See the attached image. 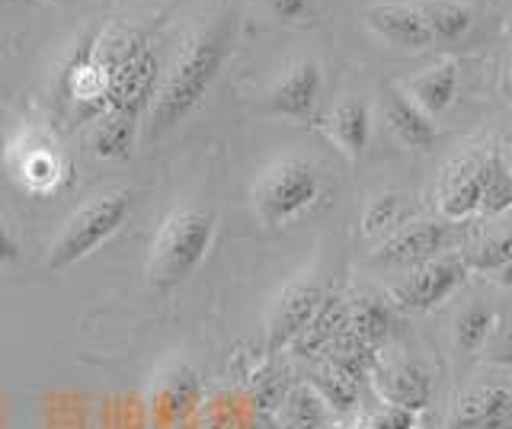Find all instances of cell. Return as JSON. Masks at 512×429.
Instances as JSON below:
<instances>
[{"mask_svg": "<svg viewBox=\"0 0 512 429\" xmlns=\"http://www.w3.org/2000/svg\"><path fill=\"white\" fill-rule=\"evenodd\" d=\"M324 93V71L314 58H295L266 93V113L292 122H311Z\"/></svg>", "mask_w": 512, "mask_h": 429, "instance_id": "ba28073f", "label": "cell"}, {"mask_svg": "<svg viewBox=\"0 0 512 429\" xmlns=\"http://www.w3.org/2000/svg\"><path fill=\"white\" fill-rule=\"evenodd\" d=\"M503 93L512 100V58L506 61V68H503Z\"/></svg>", "mask_w": 512, "mask_h": 429, "instance_id": "836d02e7", "label": "cell"}, {"mask_svg": "<svg viewBox=\"0 0 512 429\" xmlns=\"http://www.w3.org/2000/svg\"><path fill=\"white\" fill-rule=\"evenodd\" d=\"M349 305V321H346V330L352 333L356 340H362L365 346L378 349L384 340L391 337V305L378 295H356Z\"/></svg>", "mask_w": 512, "mask_h": 429, "instance_id": "44dd1931", "label": "cell"}, {"mask_svg": "<svg viewBox=\"0 0 512 429\" xmlns=\"http://www.w3.org/2000/svg\"><path fill=\"white\" fill-rule=\"evenodd\" d=\"M416 426H420V413L388 407V404L362 423V429H416Z\"/></svg>", "mask_w": 512, "mask_h": 429, "instance_id": "f546056e", "label": "cell"}, {"mask_svg": "<svg viewBox=\"0 0 512 429\" xmlns=\"http://www.w3.org/2000/svg\"><path fill=\"white\" fill-rule=\"evenodd\" d=\"M324 285L311 276H295L288 279L282 289L272 295L269 311H266V349L279 353L295 343V337L311 324L317 308L324 305Z\"/></svg>", "mask_w": 512, "mask_h": 429, "instance_id": "52a82bcc", "label": "cell"}, {"mask_svg": "<svg viewBox=\"0 0 512 429\" xmlns=\"http://www.w3.org/2000/svg\"><path fill=\"white\" fill-rule=\"evenodd\" d=\"M452 423L474 429H512V388L484 385L458 397Z\"/></svg>", "mask_w": 512, "mask_h": 429, "instance_id": "5bb4252c", "label": "cell"}, {"mask_svg": "<svg viewBox=\"0 0 512 429\" xmlns=\"http://www.w3.org/2000/svg\"><path fill=\"white\" fill-rule=\"evenodd\" d=\"M400 225H404V196L388 189L365 202L362 209V234L368 241H384L391 237Z\"/></svg>", "mask_w": 512, "mask_h": 429, "instance_id": "d4e9b609", "label": "cell"}, {"mask_svg": "<svg viewBox=\"0 0 512 429\" xmlns=\"http://www.w3.org/2000/svg\"><path fill=\"white\" fill-rule=\"evenodd\" d=\"M212 237H215L212 212L189 209V205L167 212L151 241L148 279L157 289H176V285L186 282L202 266L208 250H212Z\"/></svg>", "mask_w": 512, "mask_h": 429, "instance_id": "3957f363", "label": "cell"}, {"mask_svg": "<svg viewBox=\"0 0 512 429\" xmlns=\"http://www.w3.org/2000/svg\"><path fill=\"white\" fill-rule=\"evenodd\" d=\"M432 42H458L474 26V10L458 0H432L420 7Z\"/></svg>", "mask_w": 512, "mask_h": 429, "instance_id": "7402d4cb", "label": "cell"}, {"mask_svg": "<svg viewBox=\"0 0 512 429\" xmlns=\"http://www.w3.org/2000/svg\"><path fill=\"white\" fill-rule=\"evenodd\" d=\"M365 26L372 33L394 45L400 52H423L432 45V36L426 29V20L420 7H407V4H375L365 10Z\"/></svg>", "mask_w": 512, "mask_h": 429, "instance_id": "4fadbf2b", "label": "cell"}, {"mask_svg": "<svg viewBox=\"0 0 512 429\" xmlns=\"http://www.w3.org/2000/svg\"><path fill=\"white\" fill-rule=\"evenodd\" d=\"M324 196V180L314 161L301 154H282L269 161L250 186V202L256 218L266 228H285L308 215Z\"/></svg>", "mask_w": 512, "mask_h": 429, "instance_id": "7a4b0ae2", "label": "cell"}, {"mask_svg": "<svg viewBox=\"0 0 512 429\" xmlns=\"http://www.w3.org/2000/svg\"><path fill=\"white\" fill-rule=\"evenodd\" d=\"M372 378H375V388L381 394V401L388 407L413 410V413L426 410L432 381H429V372L423 369V365L407 362V359L375 362Z\"/></svg>", "mask_w": 512, "mask_h": 429, "instance_id": "7c38bea8", "label": "cell"}, {"mask_svg": "<svg viewBox=\"0 0 512 429\" xmlns=\"http://www.w3.org/2000/svg\"><path fill=\"white\" fill-rule=\"evenodd\" d=\"M468 260L461 253H439L410 269L407 279L391 285V301L404 311H436L452 298L468 279Z\"/></svg>", "mask_w": 512, "mask_h": 429, "instance_id": "8992f818", "label": "cell"}, {"mask_svg": "<svg viewBox=\"0 0 512 429\" xmlns=\"http://www.w3.org/2000/svg\"><path fill=\"white\" fill-rule=\"evenodd\" d=\"M468 260L471 269H480V273H500V269L512 260V228L500 231V234H490L487 241H480L474 247Z\"/></svg>", "mask_w": 512, "mask_h": 429, "instance_id": "f1b7e54d", "label": "cell"}, {"mask_svg": "<svg viewBox=\"0 0 512 429\" xmlns=\"http://www.w3.org/2000/svg\"><path fill=\"white\" fill-rule=\"evenodd\" d=\"M128 215H132L128 189H106V193L90 196L58 228L52 247H48V269L61 273V269L87 260L93 250H100L112 234L125 228Z\"/></svg>", "mask_w": 512, "mask_h": 429, "instance_id": "277c9868", "label": "cell"}, {"mask_svg": "<svg viewBox=\"0 0 512 429\" xmlns=\"http://www.w3.org/2000/svg\"><path fill=\"white\" fill-rule=\"evenodd\" d=\"M346 321H349V305L340 295H327L324 305H320L317 314L311 317V324L295 337V343H292L295 356H301V359L327 356L333 343L346 333Z\"/></svg>", "mask_w": 512, "mask_h": 429, "instance_id": "ffe728a7", "label": "cell"}, {"mask_svg": "<svg viewBox=\"0 0 512 429\" xmlns=\"http://www.w3.org/2000/svg\"><path fill=\"white\" fill-rule=\"evenodd\" d=\"M493 362H500V365H512V324L506 327V333L500 337V343H496V349H493V356H490Z\"/></svg>", "mask_w": 512, "mask_h": 429, "instance_id": "d6a6232c", "label": "cell"}, {"mask_svg": "<svg viewBox=\"0 0 512 429\" xmlns=\"http://www.w3.org/2000/svg\"><path fill=\"white\" fill-rule=\"evenodd\" d=\"M160 77V65L157 58L141 49L138 55H132L119 65L116 71H109V87H106V106L103 109H122V113L141 116L144 103H151L154 87Z\"/></svg>", "mask_w": 512, "mask_h": 429, "instance_id": "8fae6325", "label": "cell"}, {"mask_svg": "<svg viewBox=\"0 0 512 429\" xmlns=\"http://www.w3.org/2000/svg\"><path fill=\"white\" fill-rule=\"evenodd\" d=\"M448 244V228L439 221H413L400 225L391 237H384L378 250L372 253V263L378 266H420L432 257H439Z\"/></svg>", "mask_w": 512, "mask_h": 429, "instance_id": "9c48e42d", "label": "cell"}, {"mask_svg": "<svg viewBox=\"0 0 512 429\" xmlns=\"http://www.w3.org/2000/svg\"><path fill=\"white\" fill-rule=\"evenodd\" d=\"M311 388L320 401H324V407H330L336 413L352 410L359 401V378H352L349 372L336 369V365H330V362L311 378Z\"/></svg>", "mask_w": 512, "mask_h": 429, "instance_id": "4316f807", "label": "cell"}, {"mask_svg": "<svg viewBox=\"0 0 512 429\" xmlns=\"http://www.w3.org/2000/svg\"><path fill=\"white\" fill-rule=\"evenodd\" d=\"M13 263H20V241H16L7 221L0 218V269H7Z\"/></svg>", "mask_w": 512, "mask_h": 429, "instance_id": "1f68e13d", "label": "cell"}, {"mask_svg": "<svg viewBox=\"0 0 512 429\" xmlns=\"http://www.w3.org/2000/svg\"><path fill=\"white\" fill-rule=\"evenodd\" d=\"M480 183H484V154H464L439 177V212L445 221H464L480 212Z\"/></svg>", "mask_w": 512, "mask_h": 429, "instance_id": "30bf717a", "label": "cell"}, {"mask_svg": "<svg viewBox=\"0 0 512 429\" xmlns=\"http://www.w3.org/2000/svg\"><path fill=\"white\" fill-rule=\"evenodd\" d=\"M138 119L122 109H103L87 132V148L100 161H128L138 141Z\"/></svg>", "mask_w": 512, "mask_h": 429, "instance_id": "e0dca14e", "label": "cell"}, {"mask_svg": "<svg viewBox=\"0 0 512 429\" xmlns=\"http://www.w3.org/2000/svg\"><path fill=\"white\" fill-rule=\"evenodd\" d=\"M512 209V167L500 154L484 157V183H480V212L484 218H496Z\"/></svg>", "mask_w": 512, "mask_h": 429, "instance_id": "603a6c76", "label": "cell"}, {"mask_svg": "<svg viewBox=\"0 0 512 429\" xmlns=\"http://www.w3.org/2000/svg\"><path fill=\"white\" fill-rule=\"evenodd\" d=\"M106 87H109V74L96 65L90 52L77 55V61L68 68V97L80 106H96L103 113L106 106Z\"/></svg>", "mask_w": 512, "mask_h": 429, "instance_id": "cb8c5ba5", "label": "cell"}, {"mask_svg": "<svg viewBox=\"0 0 512 429\" xmlns=\"http://www.w3.org/2000/svg\"><path fill=\"white\" fill-rule=\"evenodd\" d=\"M199 394H202L199 372L186 362H170L154 381L151 401L164 420H183L199 404Z\"/></svg>", "mask_w": 512, "mask_h": 429, "instance_id": "9a60e30c", "label": "cell"}, {"mask_svg": "<svg viewBox=\"0 0 512 429\" xmlns=\"http://www.w3.org/2000/svg\"><path fill=\"white\" fill-rule=\"evenodd\" d=\"M500 285H506V289H512V260L500 269Z\"/></svg>", "mask_w": 512, "mask_h": 429, "instance_id": "e575fe53", "label": "cell"}, {"mask_svg": "<svg viewBox=\"0 0 512 429\" xmlns=\"http://www.w3.org/2000/svg\"><path fill=\"white\" fill-rule=\"evenodd\" d=\"M448 429H474V426H461V423H448Z\"/></svg>", "mask_w": 512, "mask_h": 429, "instance_id": "8d00e7d4", "label": "cell"}, {"mask_svg": "<svg viewBox=\"0 0 512 429\" xmlns=\"http://www.w3.org/2000/svg\"><path fill=\"white\" fill-rule=\"evenodd\" d=\"M493 330H496V311L490 305H484V301H471L455 321V346L461 353L474 356L487 346Z\"/></svg>", "mask_w": 512, "mask_h": 429, "instance_id": "484cf974", "label": "cell"}, {"mask_svg": "<svg viewBox=\"0 0 512 429\" xmlns=\"http://www.w3.org/2000/svg\"><path fill=\"white\" fill-rule=\"evenodd\" d=\"M324 132L349 161H359L372 138V109L359 97L336 103L324 119Z\"/></svg>", "mask_w": 512, "mask_h": 429, "instance_id": "2e32d148", "label": "cell"}, {"mask_svg": "<svg viewBox=\"0 0 512 429\" xmlns=\"http://www.w3.org/2000/svg\"><path fill=\"white\" fill-rule=\"evenodd\" d=\"M266 7L282 23H298L308 17V0H266Z\"/></svg>", "mask_w": 512, "mask_h": 429, "instance_id": "4dcf8cb0", "label": "cell"}, {"mask_svg": "<svg viewBox=\"0 0 512 429\" xmlns=\"http://www.w3.org/2000/svg\"><path fill=\"white\" fill-rule=\"evenodd\" d=\"M506 154H509V167H512V135L506 138Z\"/></svg>", "mask_w": 512, "mask_h": 429, "instance_id": "d590c367", "label": "cell"}, {"mask_svg": "<svg viewBox=\"0 0 512 429\" xmlns=\"http://www.w3.org/2000/svg\"><path fill=\"white\" fill-rule=\"evenodd\" d=\"M384 122H388L391 135L410 151H429L436 145V122H432L404 90H388V100H384Z\"/></svg>", "mask_w": 512, "mask_h": 429, "instance_id": "ac0fdd59", "label": "cell"}, {"mask_svg": "<svg viewBox=\"0 0 512 429\" xmlns=\"http://www.w3.org/2000/svg\"><path fill=\"white\" fill-rule=\"evenodd\" d=\"M324 413L327 407L311 385H301L285 397V420L292 429H320L324 426Z\"/></svg>", "mask_w": 512, "mask_h": 429, "instance_id": "83f0119b", "label": "cell"}, {"mask_svg": "<svg viewBox=\"0 0 512 429\" xmlns=\"http://www.w3.org/2000/svg\"><path fill=\"white\" fill-rule=\"evenodd\" d=\"M7 170L29 196H52L68 180L71 164L52 132L26 122L7 141Z\"/></svg>", "mask_w": 512, "mask_h": 429, "instance_id": "5b68a950", "label": "cell"}, {"mask_svg": "<svg viewBox=\"0 0 512 429\" xmlns=\"http://www.w3.org/2000/svg\"><path fill=\"white\" fill-rule=\"evenodd\" d=\"M224 58H228V36L218 26H208L180 45L170 68L160 71L151 109H148V135L157 138L176 129L202 106L205 93L212 90L215 77L221 74Z\"/></svg>", "mask_w": 512, "mask_h": 429, "instance_id": "6da1fadb", "label": "cell"}, {"mask_svg": "<svg viewBox=\"0 0 512 429\" xmlns=\"http://www.w3.org/2000/svg\"><path fill=\"white\" fill-rule=\"evenodd\" d=\"M458 81H461L458 65L452 58H445V61H439V65H432V68L420 71L416 77H410V81L404 84V93L423 109L429 119H436L455 103Z\"/></svg>", "mask_w": 512, "mask_h": 429, "instance_id": "d6986e66", "label": "cell"}]
</instances>
